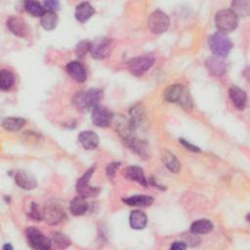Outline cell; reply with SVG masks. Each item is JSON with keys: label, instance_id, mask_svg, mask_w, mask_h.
Instances as JSON below:
<instances>
[{"label": "cell", "instance_id": "6da1fadb", "mask_svg": "<svg viewBox=\"0 0 250 250\" xmlns=\"http://www.w3.org/2000/svg\"><path fill=\"white\" fill-rule=\"evenodd\" d=\"M102 98L103 91L101 89L92 88L87 91L76 93L72 98V104L78 111L87 112L99 105V102Z\"/></svg>", "mask_w": 250, "mask_h": 250}, {"label": "cell", "instance_id": "7a4b0ae2", "mask_svg": "<svg viewBox=\"0 0 250 250\" xmlns=\"http://www.w3.org/2000/svg\"><path fill=\"white\" fill-rule=\"evenodd\" d=\"M164 100L168 103L178 104L185 109L192 108V100L183 84L170 85L164 92Z\"/></svg>", "mask_w": 250, "mask_h": 250}, {"label": "cell", "instance_id": "3957f363", "mask_svg": "<svg viewBox=\"0 0 250 250\" xmlns=\"http://www.w3.org/2000/svg\"><path fill=\"white\" fill-rule=\"evenodd\" d=\"M215 25L219 32H231L238 25V17L230 9H222L215 15Z\"/></svg>", "mask_w": 250, "mask_h": 250}, {"label": "cell", "instance_id": "277c9868", "mask_svg": "<svg viewBox=\"0 0 250 250\" xmlns=\"http://www.w3.org/2000/svg\"><path fill=\"white\" fill-rule=\"evenodd\" d=\"M43 220L49 225H58L65 218V212L62 205L56 199H50L45 202L43 208Z\"/></svg>", "mask_w": 250, "mask_h": 250}, {"label": "cell", "instance_id": "5b68a950", "mask_svg": "<svg viewBox=\"0 0 250 250\" xmlns=\"http://www.w3.org/2000/svg\"><path fill=\"white\" fill-rule=\"evenodd\" d=\"M209 48L212 51V53L219 58H225L227 57L231 48H232V43L230 39L222 32H216L214 33L208 41Z\"/></svg>", "mask_w": 250, "mask_h": 250}, {"label": "cell", "instance_id": "8992f818", "mask_svg": "<svg viewBox=\"0 0 250 250\" xmlns=\"http://www.w3.org/2000/svg\"><path fill=\"white\" fill-rule=\"evenodd\" d=\"M96 167L92 166L90 167L76 182V192L79 196H82L84 198H90V197H95L97 196L101 188L99 187H94L89 184L90 178L93 175Z\"/></svg>", "mask_w": 250, "mask_h": 250}, {"label": "cell", "instance_id": "52a82bcc", "mask_svg": "<svg viewBox=\"0 0 250 250\" xmlns=\"http://www.w3.org/2000/svg\"><path fill=\"white\" fill-rule=\"evenodd\" d=\"M25 237L28 245L36 250H48L52 247L51 238L45 236L38 229L28 227L25 229Z\"/></svg>", "mask_w": 250, "mask_h": 250}, {"label": "cell", "instance_id": "ba28073f", "mask_svg": "<svg viewBox=\"0 0 250 250\" xmlns=\"http://www.w3.org/2000/svg\"><path fill=\"white\" fill-rule=\"evenodd\" d=\"M154 63V58L151 55H143L130 59L127 62L128 70L135 76H141L146 72Z\"/></svg>", "mask_w": 250, "mask_h": 250}, {"label": "cell", "instance_id": "9c48e42d", "mask_svg": "<svg viewBox=\"0 0 250 250\" xmlns=\"http://www.w3.org/2000/svg\"><path fill=\"white\" fill-rule=\"evenodd\" d=\"M112 49V40L108 37H98L90 44V54L96 60L107 58Z\"/></svg>", "mask_w": 250, "mask_h": 250}, {"label": "cell", "instance_id": "30bf717a", "mask_svg": "<svg viewBox=\"0 0 250 250\" xmlns=\"http://www.w3.org/2000/svg\"><path fill=\"white\" fill-rule=\"evenodd\" d=\"M169 24V17L160 10L152 12L147 20V27L154 34H160L165 32L168 29Z\"/></svg>", "mask_w": 250, "mask_h": 250}, {"label": "cell", "instance_id": "8fae6325", "mask_svg": "<svg viewBox=\"0 0 250 250\" xmlns=\"http://www.w3.org/2000/svg\"><path fill=\"white\" fill-rule=\"evenodd\" d=\"M113 120L112 112L104 106L97 105L92 110V122L97 127H107Z\"/></svg>", "mask_w": 250, "mask_h": 250}, {"label": "cell", "instance_id": "7c38bea8", "mask_svg": "<svg viewBox=\"0 0 250 250\" xmlns=\"http://www.w3.org/2000/svg\"><path fill=\"white\" fill-rule=\"evenodd\" d=\"M8 29L19 37H26L29 34V27L26 21L20 17H10L7 21Z\"/></svg>", "mask_w": 250, "mask_h": 250}, {"label": "cell", "instance_id": "4fadbf2b", "mask_svg": "<svg viewBox=\"0 0 250 250\" xmlns=\"http://www.w3.org/2000/svg\"><path fill=\"white\" fill-rule=\"evenodd\" d=\"M66 73L76 82L83 83L87 79V72L84 65L78 61H71L65 65Z\"/></svg>", "mask_w": 250, "mask_h": 250}, {"label": "cell", "instance_id": "5bb4252c", "mask_svg": "<svg viewBox=\"0 0 250 250\" xmlns=\"http://www.w3.org/2000/svg\"><path fill=\"white\" fill-rule=\"evenodd\" d=\"M14 178H15L16 185H18L22 189L30 190L37 187V181L35 177L26 171H23V170L17 171L15 173Z\"/></svg>", "mask_w": 250, "mask_h": 250}, {"label": "cell", "instance_id": "9a60e30c", "mask_svg": "<svg viewBox=\"0 0 250 250\" xmlns=\"http://www.w3.org/2000/svg\"><path fill=\"white\" fill-rule=\"evenodd\" d=\"M229 96L236 109L243 110L245 108L247 104V94L244 90L232 85L229 89Z\"/></svg>", "mask_w": 250, "mask_h": 250}, {"label": "cell", "instance_id": "2e32d148", "mask_svg": "<svg viewBox=\"0 0 250 250\" xmlns=\"http://www.w3.org/2000/svg\"><path fill=\"white\" fill-rule=\"evenodd\" d=\"M123 176L129 181L136 182L145 187L148 186V181L145 176L144 170L139 166H128L123 170Z\"/></svg>", "mask_w": 250, "mask_h": 250}, {"label": "cell", "instance_id": "e0dca14e", "mask_svg": "<svg viewBox=\"0 0 250 250\" xmlns=\"http://www.w3.org/2000/svg\"><path fill=\"white\" fill-rule=\"evenodd\" d=\"M126 144V146L133 150L135 153H137L140 157L143 158H146L148 155V146L146 145V143L144 140L139 139L136 136H133L132 138L128 139L127 141L124 142Z\"/></svg>", "mask_w": 250, "mask_h": 250}, {"label": "cell", "instance_id": "ac0fdd59", "mask_svg": "<svg viewBox=\"0 0 250 250\" xmlns=\"http://www.w3.org/2000/svg\"><path fill=\"white\" fill-rule=\"evenodd\" d=\"M205 65H206V68L208 69V71L212 75H216V76H220V75L224 74L226 71V66H227L224 60L222 58H219L216 56L208 58L205 62Z\"/></svg>", "mask_w": 250, "mask_h": 250}, {"label": "cell", "instance_id": "d6986e66", "mask_svg": "<svg viewBox=\"0 0 250 250\" xmlns=\"http://www.w3.org/2000/svg\"><path fill=\"white\" fill-rule=\"evenodd\" d=\"M78 141L86 149H95L99 146V136L94 131H82L78 135Z\"/></svg>", "mask_w": 250, "mask_h": 250}, {"label": "cell", "instance_id": "ffe728a7", "mask_svg": "<svg viewBox=\"0 0 250 250\" xmlns=\"http://www.w3.org/2000/svg\"><path fill=\"white\" fill-rule=\"evenodd\" d=\"M94 14H95V9L90 3L81 2L76 6L74 16L79 22L83 23V22H86Z\"/></svg>", "mask_w": 250, "mask_h": 250}, {"label": "cell", "instance_id": "44dd1931", "mask_svg": "<svg viewBox=\"0 0 250 250\" xmlns=\"http://www.w3.org/2000/svg\"><path fill=\"white\" fill-rule=\"evenodd\" d=\"M89 209V203L86 198L77 195L69 203V211L73 216H82Z\"/></svg>", "mask_w": 250, "mask_h": 250}, {"label": "cell", "instance_id": "7402d4cb", "mask_svg": "<svg viewBox=\"0 0 250 250\" xmlns=\"http://www.w3.org/2000/svg\"><path fill=\"white\" fill-rule=\"evenodd\" d=\"M122 200L125 204L129 206H141V207L150 206L154 201L153 197L147 194H136L127 198H123Z\"/></svg>", "mask_w": 250, "mask_h": 250}, {"label": "cell", "instance_id": "603a6c76", "mask_svg": "<svg viewBox=\"0 0 250 250\" xmlns=\"http://www.w3.org/2000/svg\"><path fill=\"white\" fill-rule=\"evenodd\" d=\"M129 223L134 229H143L146 227L147 217L146 213L141 210H133L129 216Z\"/></svg>", "mask_w": 250, "mask_h": 250}, {"label": "cell", "instance_id": "cb8c5ba5", "mask_svg": "<svg viewBox=\"0 0 250 250\" xmlns=\"http://www.w3.org/2000/svg\"><path fill=\"white\" fill-rule=\"evenodd\" d=\"M162 161L166 168L172 173H179L181 170V163L174 153L169 150H165L162 154Z\"/></svg>", "mask_w": 250, "mask_h": 250}, {"label": "cell", "instance_id": "d4e9b609", "mask_svg": "<svg viewBox=\"0 0 250 250\" xmlns=\"http://www.w3.org/2000/svg\"><path fill=\"white\" fill-rule=\"evenodd\" d=\"M213 229V223L207 219H201L191 224L189 230L193 234H205Z\"/></svg>", "mask_w": 250, "mask_h": 250}, {"label": "cell", "instance_id": "484cf974", "mask_svg": "<svg viewBox=\"0 0 250 250\" xmlns=\"http://www.w3.org/2000/svg\"><path fill=\"white\" fill-rule=\"evenodd\" d=\"M144 117H145V108L141 104L134 105L130 109L129 121L135 130L140 126V124L144 120Z\"/></svg>", "mask_w": 250, "mask_h": 250}, {"label": "cell", "instance_id": "4316f807", "mask_svg": "<svg viewBox=\"0 0 250 250\" xmlns=\"http://www.w3.org/2000/svg\"><path fill=\"white\" fill-rule=\"evenodd\" d=\"M25 124V120L21 117H6L2 120V127L10 132L21 130Z\"/></svg>", "mask_w": 250, "mask_h": 250}, {"label": "cell", "instance_id": "83f0119b", "mask_svg": "<svg viewBox=\"0 0 250 250\" xmlns=\"http://www.w3.org/2000/svg\"><path fill=\"white\" fill-rule=\"evenodd\" d=\"M59 22V18L54 12H45V14L41 17V26L46 30H53L57 27Z\"/></svg>", "mask_w": 250, "mask_h": 250}, {"label": "cell", "instance_id": "f1b7e54d", "mask_svg": "<svg viewBox=\"0 0 250 250\" xmlns=\"http://www.w3.org/2000/svg\"><path fill=\"white\" fill-rule=\"evenodd\" d=\"M231 11L238 17H247L250 13V1L249 0H236L231 2Z\"/></svg>", "mask_w": 250, "mask_h": 250}, {"label": "cell", "instance_id": "f546056e", "mask_svg": "<svg viewBox=\"0 0 250 250\" xmlns=\"http://www.w3.org/2000/svg\"><path fill=\"white\" fill-rule=\"evenodd\" d=\"M24 9L25 11L30 14L33 17H42L45 14V9L43 7V5L41 3H39L38 1H32V0H28L25 1L23 3Z\"/></svg>", "mask_w": 250, "mask_h": 250}, {"label": "cell", "instance_id": "4dcf8cb0", "mask_svg": "<svg viewBox=\"0 0 250 250\" xmlns=\"http://www.w3.org/2000/svg\"><path fill=\"white\" fill-rule=\"evenodd\" d=\"M15 83L14 74L8 69H2L0 71V89L2 91L10 90Z\"/></svg>", "mask_w": 250, "mask_h": 250}, {"label": "cell", "instance_id": "1f68e13d", "mask_svg": "<svg viewBox=\"0 0 250 250\" xmlns=\"http://www.w3.org/2000/svg\"><path fill=\"white\" fill-rule=\"evenodd\" d=\"M51 241L54 243L58 248H66L71 244L70 239L62 232L60 231H55L52 232L51 235Z\"/></svg>", "mask_w": 250, "mask_h": 250}, {"label": "cell", "instance_id": "d6a6232c", "mask_svg": "<svg viewBox=\"0 0 250 250\" xmlns=\"http://www.w3.org/2000/svg\"><path fill=\"white\" fill-rule=\"evenodd\" d=\"M90 44L91 42L88 40L80 41L75 47V53L79 58H82L86 55L87 52L90 51Z\"/></svg>", "mask_w": 250, "mask_h": 250}, {"label": "cell", "instance_id": "836d02e7", "mask_svg": "<svg viewBox=\"0 0 250 250\" xmlns=\"http://www.w3.org/2000/svg\"><path fill=\"white\" fill-rule=\"evenodd\" d=\"M29 216L35 221H41L43 220V213L42 209H40L37 205L36 202H32L30 204V211H29Z\"/></svg>", "mask_w": 250, "mask_h": 250}, {"label": "cell", "instance_id": "e575fe53", "mask_svg": "<svg viewBox=\"0 0 250 250\" xmlns=\"http://www.w3.org/2000/svg\"><path fill=\"white\" fill-rule=\"evenodd\" d=\"M43 7L47 12L56 13V11H58L60 8V3L59 1H56V0H48L43 3Z\"/></svg>", "mask_w": 250, "mask_h": 250}, {"label": "cell", "instance_id": "d590c367", "mask_svg": "<svg viewBox=\"0 0 250 250\" xmlns=\"http://www.w3.org/2000/svg\"><path fill=\"white\" fill-rule=\"evenodd\" d=\"M179 142L187 148V149H188V150H190V151H193V152H200L201 151V149L198 147V146H194V145H192V144H190L188 141H187V140H185V139H179Z\"/></svg>", "mask_w": 250, "mask_h": 250}, {"label": "cell", "instance_id": "8d00e7d4", "mask_svg": "<svg viewBox=\"0 0 250 250\" xmlns=\"http://www.w3.org/2000/svg\"><path fill=\"white\" fill-rule=\"evenodd\" d=\"M120 166V162H112L110 164L107 165L106 167V175L108 178H112L115 174V171L118 169V167Z\"/></svg>", "mask_w": 250, "mask_h": 250}, {"label": "cell", "instance_id": "74e56055", "mask_svg": "<svg viewBox=\"0 0 250 250\" xmlns=\"http://www.w3.org/2000/svg\"><path fill=\"white\" fill-rule=\"evenodd\" d=\"M186 248L187 244L184 241H174L170 246V249L172 250H184Z\"/></svg>", "mask_w": 250, "mask_h": 250}, {"label": "cell", "instance_id": "f35d334b", "mask_svg": "<svg viewBox=\"0 0 250 250\" xmlns=\"http://www.w3.org/2000/svg\"><path fill=\"white\" fill-rule=\"evenodd\" d=\"M3 250H13V246L11 244H5L3 245Z\"/></svg>", "mask_w": 250, "mask_h": 250}]
</instances>
